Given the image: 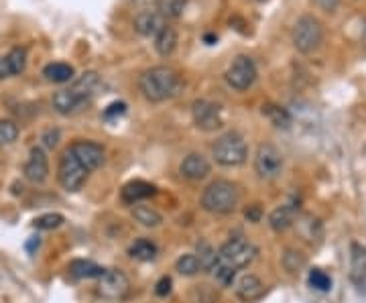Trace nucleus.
<instances>
[{"label":"nucleus","instance_id":"393cba45","mask_svg":"<svg viewBox=\"0 0 366 303\" xmlns=\"http://www.w3.org/2000/svg\"><path fill=\"white\" fill-rule=\"evenodd\" d=\"M263 114H265L269 121L273 122L277 128H287V126L291 124V116H289V112H287L285 108H281V106L267 104V106H263Z\"/></svg>","mask_w":366,"mask_h":303},{"label":"nucleus","instance_id":"ddd939ff","mask_svg":"<svg viewBox=\"0 0 366 303\" xmlns=\"http://www.w3.org/2000/svg\"><path fill=\"white\" fill-rule=\"evenodd\" d=\"M25 180L35 185H41V183L47 182L49 178V159L45 151L41 147H33L29 155V161L25 163Z\"/></svg>","mask_w":366,"mask_h":303},{"label":"nucleus","instance_id":"dca6fc26","mask_svg":"<svg viewBox=\"0 0 366 303\" xmlns=\"http://www.w3.org/2000/svg\"><path fill=\"white\" fill-rule=\"evenodd\" d=\"M167 27L165 17L159 10H141L134 17V31L141 33L143 37H157L161 31Z\"/></svg>","mask_w":366,"mask_h":303},{"label":"nucleus","instance_id":"ea45409f","mask_svg":"<svg viewBox=\"0 0 366 303\" xmlns=\"http://www.w3.org/2000/svg\"><path fill=\"white\" fill-rule=\"evenodd\" d=\"M360 41H363V45L366 47V21H365V25H363V33H360Z\"/></svg>","mask_w":366,"mask_h":303},{"label":"nucleus","instance_id":"bb28decb","mask_svg":"<svg viewBox=\"0 0 366 303\" xmlns=\"http://www.w3.org/2000/svg\"><path fill=\"white\" fill-rule=\"evenodd\" d=\"M187 0H159L157 10L165 17V19H180L185 10Z\"/></svg>","mask_w":366,"mask_h":303},{"label":"nucleus","instance_id":"9b49d317","mask_svg":"<svg viewBox=\"0 0 366 303\" xmlns=\"http://www.w3.org/2000/svg\"><path fill=\"white\" fill-rule=\"evenodd\" d=\"M191 114H193L195 126L206 132H214L224 124L222 116H220V108L208 100H195L191 106Z\"/></svg>","mask_w":366,"mask_h":303},{"label":"nucleus","instance_id":"a211bd4d","mask_svg":"<svg viewBox=\"0 0 366 303\" xmlns=\"http://www.w3.org/2000/svg\"><path fill=\"white\" fill-rule=\"evenodd\" d=\"M157 193V187L151 183L143 182V180H134V182H128L121 191V200L124 204H130V206H137L141 204L143 200L151 198Z\"/></svg>","mask_w":366,"mask_h":303},{"label":"nucleus","instance_id":"c756f323","mask_svg":"<svg viewBox=\"0 0 366 303\" xmlns=\"http://www.w3.org/2000/svg\"><path fill=\"white\" fill-rule=\"evenodd\" d=\"M6 58H8V63H10L15 76H19V73L25 71V65H27V49H25V47H15V49H10V53H8Z\"/></svg>","mask_w":366,"mask_h":303},{"label":"nucleus","instance_id":"20e7f679","mask_svg":"<svg viewBox=\"0 0 366 303\" xmlns=\"http://www.w3.org/2000/svg\"><path fill=\"white\" fill-rule=\"evenodd\" d=\"M212 157L214 161L222 167H238L248 157V145H246L243 135L230 130L214 143Z\"/></svg>","mask_w":366,"mask_h":303},{"label":"nucleus","instance_id":"f8f14e48","mask_svg":"<svg viewBox=\"0 0 366 303\" xmlns=\"http://www.w3.org/2000/svg\"><path fill=\"white\" fill-rule=\"evenodd\" d=\"M69 151L73 153L80 163L88 169V171H96L104 165V159H106V153L104 147L98 145V143H92V141H76L69 145Z\"/></svg>","mask_w":366,"mask_h":303},{"label":"nucleus","instance_id":"72a5a7b5","mask_svg":"<svg viewBox=\"0 0 366 303\" xmlns=\"http://www.w3.org/2000/svg\"><path fill=\"white\" fill-rule=\"evenodd\" d=\"M214 277H216V281L222 285V287H230L232 283H234V279H236V271L234 269H230V267H226V265H222V263H216L212 269Z\"/></svg>","mask_w":366,"mask_h":303},{"label":"nucleus","instance_id":"f704fd0d","mask_svg":"<svg viewBox=\"0 0 366 303\" xmlns=\"http://www.w3.org/2000/svg\"><path fill=\"white\" fill-rule=\"evenodd\" d=\"M126 112V104L124 102H114V104H110L106 110H104V121H114V119H119Z\"/></svg>","mask_w":366,"mask_h":303},{"label":"nucleus","instance_id":"4468645a","mask_svg":"<svg viewBox=\"0 0 366 303\" xmlns=\"http://www.w3.org/2000/svg\"><path fill=\"white\" fill-rule=\"evenodd\" d=\"M180 171H182L183 178L189 180V182H202V180H206L210 175L212 165L202 153H191L182 161Z\"/></svg>","mask_w":366,"mask_h":303},{"label":"nucleus","instance_id":"a19ab883","mask_svg":"<svg viewBox=\"0 0 366 303\" xmlns=\"http://www.w3.org/2000/svg\"><path fill=\"white\" fill-rule=\"evenodd\" d=\"M259 2H265V0H259Z\"/></svg>","mask_w":366,"mask_h":303},{"label":"nucleus","instance_id":"a878e982","mask_svg":"<svg viewBox=\"0 0 366 303\" xmlns=\"http://www.w3.org/2000/svg\"><path fill=\"white\" fill-rule=\"evenodd\" d=\"M175 271L183 277H193L202 271V265H200V259L195 254H182L175 263Z\"/></svg>","mask_w":366,"mask_h":303},{"label":"nucleus","instance_id":"9d476101","mask_svg":"<svg viewBox=\"0 0 366 303\" xmlns=\"http://www.w3.org/2000/svg\"><path fill=\"white\" fill-rule=\"evenodd\" d=\"M226 82L230 88L244 92L256 82V65L248 55H238L226 71Z\"/></svg>","mask_w":366,"mask_h":303},{"label":"nucleus","instance_id":"7c9ffc66","mask_svg":"<svg viewBox=\"0 0 366 303\" xmlns=\"http://www.w3.org/2000/svg\"><path fill=\"white\" fill-rule=\"evenodd\" d=\"M309 285L317 291H330L332 289V277L322 269L309 271Z\"/></svg>","mask_w":366,"mask_h":303},{"label":"nucleus","instance_id":"2eb2a0df","mask_svg":"<svg viewBox=\"0 0 366 303\" xmlns=\"http://www.w3.org/2000/svg\"><path fill=\"white\" fill-rule=\"evenodd\" d=\"M350 281L360 293H366V246L363 244L350 246Z\"/></svg>","mask_w":366,"mask_h":303},{"label":"nucleus","instance_id":"58836bf2","mask_svg":"<svg viewBox=\"0 0 366 303\" xmlns=\"http://www.w3.org/2000/svg\"><path fill=\"white\" fill-rule=\"evenodd\" d=\"M10 76H15V73H12V67L8 63V58H0V80L10 78Z\"/></svg>","mask_w":366,"mask_h":303},{"label":"nucleus","instance_id":"f03ea898","mask_svg":"<svg viewBox=\"0 0 366 303\" xmlns=\"http://www.w3.org/2000/svg\"><path fill=\"white\" fill-rule=\"evenodd\" d=\"M139 88L143 92V96L149 102H165L173 96L180 94L182 88V78L173 67L167 65H157L147 69L141 80H139Z\"/></svg>","mask_w":366,"mask_h":303},{"label":"nucleus","instance_id":"7ed1b4c3","mask_svg":"<svg viewBox=\"0 0 366 303\" xmlns=\"http://www.w3.org/2000/svg\"><path fill=\"white\" fill-rule=\"evenodd\" d=\"M241 204V187L228 180H216L202 193V208L216 216L232 214Z\"/></svg>","mask_w":366,"mask_h":303},{"label":"nucleus","instance_id":"aec40b11","mask_svg":"<svg viewBox=\"0 0 366 303\" xmlns=\"http://www.w3.org/2000/svg\"><path fill=\"white\" fill-rule=\"evenodd\" d=\"M106 269H102L100 265L92 263V261H84V259H76L69 263V275L73 279H100Z\"/></svg>","mask_w":366,"mask_h":303},{"label":"nucleus","instance_id":"473e14b6","mask_svg":"<svg viewBox=\"0 0 366 303\" xmlns=\"http://www.w3.org/2000/svg\"><path fill=\"white\" fill-rule=\"evenodd\" d=\"M305 257L302 252H295V250H287L285 254H283V265H285V269L289 271V273H299L302 269L305 267Z\"/></svg>","mask_w":366,"mask_h":303},{"label":"nucleus","instance_id":"412c9836","mask_svg":"<svg viewBox=\"0 0 366 303\" xmlns=\"http://www.w3.org/2000/svg\"><path fill=\"white\" fill-rule=\"evenodd\" d=\"M175 47H177V31L167 25L155 37V49L161 58H169L175 51Z\"/></svg>","mask_w":366,"mask_h":303},{"label":"nucleus","instance_id":"b1692460","mask_svg":"<svg viewBox=\"0 0 366 303\" xmlns=\"http://www.w3.org/2000/svg\"><path fill=\"white\" fill-rule=\"evenodd\" d=\"M73 67L69 63H61V61H55V63H49L45 65L43 69V76L49 80V82H55V84H65L73 78Z\"/></svg>","mask_w":366,"mask_h":303},{"label":"nucleus","instance_id":"4be33fe9","mask_svg":"<svg viewBox=\"0 0 366 303\" xmlns=\"http://www.w3.org/2000/svg\"><path fill=\"white\" fill-rule=\"evenodd\" d=\"M157 252H159L157 244L149 241V239H139V241H134V243L130 244V248H128V254L132 259H137V261H143V263L155 261Z\"/></svg>","mask_w":366,"mask_h":303},{"label":"nucleus","instance_id":"cd10ccee","mask_svg":"<svg viewBox=\"0 0 366 303\" xmlns=\"http://www.w3.org/2000/svg\"><path fill=\"white\" fill-rule=\"evenodd\" d=\"M195 257L200 259L202 271H212L214 265L218 263V252H216L208 243L198 244V254H195Z\"/></svg>","mask_w":366,"mask_h":303},{"label":"nucleus","instance_id":"f257e3e1","mask_svg":"<svg viewBox=\"0 0 366 303\" xmlns=\"http://www.w3.org/2000/svg\"><path fill=\"white\" fill-rule=\"evenodd\" d=\"M100 86V76L96 71H86L78 82H73V86L53 94V108L63 116H73L90 106Z\"/></svg>","mask_w":366,"mask_h":303},{"label":"nucleus","instance_id":"423d86ee","mask_svg":"<svg viewBox=\"0 0 366 303\" xmlns=\"http://www.w3.org/2000/svg\"><path fill=\"white\" fill-rule=\"evenodd\" d=\"M90 178V171L80 163V159L69 151V147L61 153L58 163V182L65 191H80L86 180Z\"/></svg>","mask_w":366,"mask_h":303},{"label":"nucleus","instance_id":"e433bc0d","mask_svg":"<svg viewBox=\"0 0 366 303\" xmlns=\"http://www.w3.org/2000/svg\"><path fill=\"white\" fill-rule=\"evenodd\" d=\"M155 293H157L159 297L169 295V293H171V279H169V277H161L159 283H157V287H155Z\"/></svg>","mask_w":366,"mask_h":303},{"label":"nucleus","instance_id":"1a4fd4ad","mask_svg":"<svg viewBox=\"0 0 366 303\" xmlns=\"http://www.w3.org/2000/svg\"><path fill=\"white\" fill-rule=\"evenodd\" d=\"M130 291V279L121 269H106L98 279V293L108 302L124 300Z\"/></svg>","mask_w":366,"mask_h":303},{"label":"nucleus","instance_id":"4c0bfd02","mask_svg":"<svg viewBox=\"0 0 366 303\" xmlns=\"http://www.w3.org/2000/svg\"><path fill=\"white\" fill-rule=\"evenodd\" d=\"M320 10H324V12H334L336 8H338V4H340V0H311Z\"/></svg>","mask_w":366,"mask_h":303},{"label":"nucleus","instance_id":"6ab92c4d","mask_svg":"<svg viewBox=\"0 0 366 303\" xmlns=\"http://www.w3.org/2000/svg\"><path fill=\"white\" fill-rule=\"evenodd\" d=\"M295 216H297V208L295 204H285L281 208H277L269 216V226L274 232H285L287 228H291L295 224Z\"/></svg>","mask_w":366,"mask_h":303},{"label":"nucleus","instance_id":"c85d7f7f","mask_svg":"<svg viewBox=\"0 0 366 303\" xmlns=\"http://www.w3.org/2000/svg\"><path fill=\"white\" fill-rule=\"evenodd\" d=\"M63 222H65V218L61 214H43L33 222V226L39 230H55V228L63 226Z\"/></svg>","mask_w":366,"mask_h":303},{"label":"nucleus","instance_id":"f3484780","mask_svg":"<svg viewBox=\"0 0 366 303\" xmlns=\"http://www.w3.org/2000/svg\"><path fill=\"white\" fill-rule=\"evenodd\" d=\"M265 295V283L252 273L243 275L236 281V297L243 303L259 302Z\"/></svg>","mask_w":366,"mask_h":303},{"label":"nucleus","instance_id":"6e6552de","mask_svg":"<svg viewBox=\"0 0 366 303\" xmlns=\"http://www.w3.org/2000/svg\"><path fill=\"white\" fill-rule=\"evenodd\" d=\"M254 171L261 180H277L283 173V155L274 145H261L254 155Z\"/></svg>","mask_w":366,"mask_h":303},{"label":"nucleus","instance_id":"c9c22d12","mask_svg":"<svg viewBox=\"0 0 366 303\" xmlns=\"http://www.w3.org/2000/svg\"><path fill=\"white\" fill-rule=\"evenodd\" d=\"M41 141H43V145H45L47 149L58 147V143H60V130H58V128H49V130H45L43 137H41Z\"/></svg>","mask_w":366,"mask_h":303},{"label":"nucleus","instance_id":"39448f33","mask_svg":"<svg viewBox=\"0 0 366 303\" xmlns=\"http://www.w3.org/2000/svg\"><path fill=\"white\" fill-rule=\"evenodd\" d=\"M256 257H259V248L244 236L230 239L218 250V263H222V265H226L234 271L250 267L256 261Z\"/></svg>","mask_w":366,"mask_h":303},{"label":"nucleus","instance_id":"5701e85b","mask_svg":"<svg viewBox=\"0 0 366 303\" xmlns=\"http://www.w3.org/2000/svg\"><path fill=\"white\" fill-rule=\"evenodd\" d=\"M132 218H134L141 226H145V228H157V226L163 224V216L157 212L155 208L145 206V204H137V206L132 208Z\"/></svg>","mask_w":366,"mask_h":303},{"label":"nucleus","instance_id":"0eeeda50","mask_svg":"<svg viewBox=\"0 0 366 303\" xmlns=\"http://www.w3.org/2000/svg\"><path fill=\"white\" fill-rule=\"evenodd\" d=\"M291 39H293V45H295L297 51L313 53V51L320 49V45L324 41V27H322V23L315 17L305 15L295 23Z\"/></svg>","mask_w":366,"mask_h":303},{"label":"nucleus","instance_id":"2f4dec72","mask_svg":"<svg viewBox=\"0 0 366 303\" xmlns=\"http://www.w3.org/2000/svg\"><path fill=\"white\" fill-rule=\"evenodd\" d=\"M19 137V126L12 121H0V149L12 145Z\"/></svg>","mask_w":366,"mask_h":303}]
</instances>
